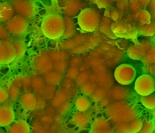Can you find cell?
Returning a JSON list of instances; mask_svg holds the SVG:
<instances>
[{
	"mask_svg": "<svg viewBox=\"0 0 155 133\" xmlns=\"http://www.w3.org/2000/svg\"><path fill=\"white\" fill-rule=\"evenodd\" d=\"M90 116L86 113V111L82 112L78 111V112H76L73 114L71 122L73 125L81 128L85 126L87 124L90 122Z\"/></svg>",
	"mask_w": 155,
	"mask_h": 133,
	"instance_id": "19",
	"label": "cell"
},
{
	"mask_svg": "<svg viewBox=\"0 0 155 133\" xmlns=\"http://www.w3.org/2000/svg\"><path fill=\"white\" fill-rule=\"evenodd\" d=\"M151 40L137 42L131 45L127 49V55L131 59L140 60L152 44Z\"/></svg>",
	"mask_w": 155,
	"mask_h": 133,
	"instance_id": "10",
	"label": "cell"
},
{
	"mask_svg": "<svg viewBox=\"0 0 155 133\" xmlns=\"http://www.w3.org/2000/svg\"><path fill=\"white\" fill-rule=\"evenodd\" d=\"M118 1L119 0H95V2L99 8H104L105 9L114 6Z\"/></svg>",
	"mask_w": 155,
	"mask_h": 133,
	"instance_id": "35",
	"label": "cell"
},
{
	"mask_svg": "<svg viewBox=\"0 0 155 133\" xmlns=\"http://www.w3.org/2000/svg\"><path fill=\"white\" fill-rule=\"evenodd\" d=\"M43 78L45 82L49 85H54L59 83L61 80V76L58 72L49 70L43 73Z\"/></svg>",
	"mask_w": 155,
	"mask_h": 133,
	"instance_id": "25",
	"label": "cell"
},
{
	"mask_svg": "<svg viewBox=\"0 0 155 133\" xmlns=\"http://www.w3.org/2000/svg\"><path fill=\"white\" fill-rule=\"evenodd\" d=\"M140 101L143 105L150 110L153 109L155 108V91L146 95V96H140Z\"/></svg>",
	"mask_w": 155,
	"mask_h": 133,
	"instance_id": "29",
	"label": "cell"
},
{
	"mask_svg": "<svg viewBox=\"0 0 155 133\" xmlns=\"http://www.w3.org/2000/svg\"><path fill=\"white\" fill-rule=\"evenodd\" d=\"M74 105L78 111L85 112L88 110L90 105V102L88 99L86 97L80 96L76 99Z\"/></svg>",
	"mask_w": 155,
	"mask_h": 133,
	"instance_id": "28",
	"label": "cell"
},
{
	"mask_svg": "<svg viewBox=\"0 0 155 133\" xmlns=\"http://www.w3.org/2000/svg\"><path fill=\"white\" fill-rule=\"evenodd\" d=\"M13 110L8 106H0V126H8L15 120Z\"/></svg>",
	"mask_w": 155,
	"mask_h": 133,
	"instance_id": "12",
	"label": "cell"
},
{
	"mask_svg": "<svg viewBox=\"0 0 155 133\" xmlns=\"http://www.w3.org/2000/svg\"><path fill=\"white\" fill-rule=\"evenodd\" d=\"M130 14H131L136 26L148 23L151 22V16L148 11L145 9H142L136 13Z\"/></svg>",
	"mask_w": 155,
	"mask_h": 133,
	"instance_id": "18",
	"label": "cell"
},
{
	"mask_svg": "<svg viewBox=\"0 0 155 133\" xmlns=\"http://www.w3.org/2000/svg\"><path fill=\"white\" fill-rule=\"evenodd\" d=\"M62 16L64 22V32L61 38L62 39H68L74 34L76 31L75 23L71 17L63 14Z\"/></svg>",
	"mask_w": 155,
	"mask_h": 133,
	"instance_id": "15",
	"label": "cell"
},
{
	"mask_svg": "<svg viewBox=\"0 0 155 133\" xmlns=\"http://www.w3.org/2000/svg\"><path fill=\"white\" fill-rule=\"evenodd\" d=\"M143 72L145 74L152 76L155 80V63L145 65L143 68Z\"/></svg>",
	"mask_w": 155,
	"mask_h": 133,
	"instance_id": "37",
	"label": "cell"
},
{
	"mask_svg": "<svg viewBox=\"0 0 155 133\" xmlns=\"http://www.w3.org/2000/svg\"><path fill=\"white\" fill-rule=\"evenodd\" d=\"M19 102L24 110H31L36 108V97L33 94L26 92L20 96Z\"/></svg>",
	"mask_w": 155,
	"mask_h": 133,
	"instance_id": "14",
	"label": "cell"
},
{
	"mask_svg": "<svg viewBox=\"0 0 155 133\" xmlns=\"http://www.w3.org/2000/svg\"><path fill=\"white\" fill-rule=\"evenodd\" d=\"M145 10L148 11L151 16V20L155 19V0H150L147 5L146 6Z\"/></svg>",
	"mask_w": 155,
	"mask_h": 133,
	"instance_id": "36",
	"label": "cell"
},
{
	"mask_svg": "<svg viewBox=\"0 0 155 133\" xmlns=\"http://www.w3.org/2000/svg\"><path fill=\"white\" fill-rule=\"evenodd\" d=\"M113 20L108 17L105 16H103L101 19L100 23L99 25V28L102 32L105 33L106 35L108 36L111 38H116L114 35L111 29V25Z\"/></svg>",
	"mask_w": 155,
	"mask_h": 133,
	"instance_id": "23",
	"label": "cell"
},
{
	"mask_svg": "<svg viewBox=\"0 0 155 133\" xmlns=\"http://www.w3.org/2000/svg\"><path fill=\"white\" fill-rule=\"evenodd\" d=\"M4 1H5V0H0V2H4Z\"/></svg>",
	"mask_w": 155,
	"mask_h": 133,
	"instance_id": "44",
	"label": "cell"
},
{
	"mask_svg": "<svg viewBox=\"0 0 155 133\" xmlns=\"http://www.w3.org/2000/svg\"><path fill=\"white\" fill-rule=\"evenodd\" d=\"M128 1V12L131 14L136 13L143 9L141 4L137 0Z\"/></svg>",
	"mask_w": 155,
	"mask_h": 133,
	"instance_id": "33",
	"label": "cell"
},
{
	"mask_svg": "<svg viewBox=\"0 0 155 133\" xmlns=\"http://www.w3.org/2000/svg\"><path fill=\"white\" fill-rule=\"evenodd\" d=\"M7 132L10 133H28L30 129L28 124L24 120H19L7 129Z\"/></svg>",
	"mask_w": 155,
	"mask_h": 133,
	"instance_id": "20",
	"label": "cell"
},
{
	"mask_svg": "<svg viewBox=\"0 0 155 133\" xmlns=\"http://www.w3.org/2000/svg\"><path fill=\"white\" fill-rule=\"evenodd\" d=\"M113 131L111 123L104 117H97L91 123L90 132H112Z\"/></svg>",
	"mask_w": 155,
	"mask_h": 133,
	"instance_id": "11",
	"label": "cell"
},
{
	"mask_svg": "<svg viewBox=\"0 0 155 133\" xmlns=\"http://www.w3.org/2000/svg\"><path fill=\"white\" fill-rule=\"evenodd\" d=\"M143 120L140 118H135L131 121L118 126L119 132H139Z\"/></svg>",
	"mask_w": 155,
	"mask_h": 133,
	"instance_id": "13",
	"label": "cell"
},
{
	"mask_svg": "<svg viewBox=\"0 0 155 133\" xmlns=\"http://www.w3.org/2000/svg\"><path fill=\"white\" fill-rule=\"evenodd\" d=\"M31 87L41 94L45 86V81L41 76H35L31 78Z\"/></svg>",
	"mask_w": 155,
	"mask_h": 133,
	"instance_id": "30",
	"label": "cell"
},
{
	"mask_svg": "<svg viewBox=\"0 0 155 133\" xmlns=\"http://www.w3.org/2000/svg\"><path fill=\"white\" fill-rule=\"evenodd\" d=\"M5 57V48L2 40H0V64H4Z\"/></svg>",
	"mask_w": 155,
	"mask_h": 133,
	"instance_id": "40",
	"label": "cell"
},
{
	"mask_svg": "<svg viewBox=\"0 0 155 133\" xmlns=\"http://www.w3.org/2000/svg\"><path fill=\"white\" fill-rule=\"evenodd\" d=\"M10 34L8 32L5 25L0 23V40H4L9 39Z\"/></svg>",
	"mask_w": 155,
	"mask_h": 133,
	"instance_id": "38",
	"label": "cell"
},
{
	"mask_svg": "<svg viewBox=\"0 0 155 133\" xmlns=\"http://www.w3.org/2000/svg\"><path fill=\"white\" fill-rule=\"evenodd\" d=\"M10 34L14 37H23L28 28V20L14 14L5 23Z\"/></svg>",
	"mask_w": 155,
	"mask_h": 133,
	"instance_id": "5",
	"label": "cell"
},
{
	"mask_svg": "<svg viewBox=\"0 0 155 133\" xmlns=\"http://www.w3.org/2000/svg\"><path fill=\"white\" fill-rule=\"evenodd\" d=\"M5 48V57L4 64H8L12 62L16 58V50L15 48L10 40L9 39L2 40Z\"/></svg>",
	"mask_w": 155,
	"mask_h": 133,
	"instance_id": "22",
	"label": "cell"
},
{
	"mask_svg": "<svg viewBox=\"0 0 155 133\" xmlns=\"http://www.w3.org/2000/svg\"><path fill=\"white\" fill-rule=\"evenodd\" d=\"M13 82L21 90H29L31 88V78L27 75H19L14 78Z\"/></svg>",
	"mask_w": 155,
	"mask_h": 133,
	"instance_id": "24",
	"label": "cell"
},
{
	"mask_svg": "<svg viewBox=\"0 0 155 133\" xmlns=\"http://www.w3.org/2000/svg\"><path fill=\"white\" fill-rule=\"evenodd\" d=\"M9 39L13 45L16 50L15 58H20L24 55L26 51V45L24 43L23 37H10Z\"/></svg>",
	"mask_w": 155,
	"mask_h": 133,
	"instance_id": "17",
	"label": "cell"
},
{
	"mask_svg": "<svg viewBox=\"0 0 155 133\" xmlns=\"http://www.w3.org/2000/svg\"><path fill=\"white\" fill-rule=\"evenodd\" d=\"M155 129V122L154 119H151V120H145L142 122V127L139 131V132L140 133H150L154 131Z\"/></svg>",
	"mask_w": 155,
	"mask_h": 133,
	"instance_id": "32",
	"label": "cell"
},
{
	"mask_svg": "<svg viewBox=\"0 0 155 133\" xmlns=\"http://www.w3.org/2000/svg\"><path fill=\"white\" fill-rule=\"evenodd\" d=\"M137 1H138L140 2V4H141V5H142L143 9H145V8L146 6L147 5L149 1H150V0H137Z\"/></svg>",
	"mask_w": 155,
	"mask_h": 133,
	"instance_id": "41",
	"label": "cell"
},
{
	"mask_svg": "<svg viewBox=\"0 0 155 133\" xmlns=\"http://www.w3.org/2000/svg\"><path fill=\"white\" fill-rule=\"evenodd\" d=\"M84 7V3L81 0H62L59 8L63 14L73 17L78 15Z\"/></svg>",
	"mask_w": 155,
	"mask_h": 133,
	"instance_id": "9",
	"label": "cell"
},
{
	"mask_svg": "<svg viewBox=\"0 0 155 133\" xmlns=\"http://www.w3.org/2000/svg\"><path fill=\"white\" fill-rule=\"evenodd\" d=\"M151 114L155 117V108L151 110Z\"/></svg>",
	"mask_w": 155,
	"mask_h": 133,
	"instance_id": "42",
	"label": "cell"
},
{
	"mask_svg": "<svg viewBox=\"0 0 155 133\" xmlns=\"http://www.w3.org/2000/svg\"><path fill=\"white\" fill-rule=\"evenodd\" d=\"M8 98L12 101H16L20 97L21 89L12 81L8 85Z\"/></svg>",
	"mask_w": 155,
	"mask_h": 133,
	"instance_id": "31",
	"label": "cell"
},
{
	"mask_svg": "<svg viewBox=\"0 0 155 133\" xmlns=\"http://www.w3.org/2000/svg\"><path fill=\"white\" fill-rule=\"evenodd\" d=\"M111 29L116 37L132 39L134 40V43L138 42L136 26L130 13L126 14L119 20L113 21Z\"/></svg>",
	"mask_w": 155,
	"mask_h": 133,
	"instance_id": "2",
	"label": "cell"
},
{
	"mask_svg": "<svg viewBox=\"0 0 155 133\" xmlns=\"http://www.w3.org/2000/svg\"><path fill=\"white\" fill-rule=\"evenodd\" d=\"M125 15V14H123L115 6L105 8V10L104 13V16L110 18L113 21L119 20Z\"/></svg>",
	"mask_w": 155,
	"mask_h": 133,
	"instance_id": "26",
	"label": "cell"
},
{
	"mask_svg": "<svg viewBox=\"0 0 155 133\" xmlns=\"http://www.w3.org/2000/svg\"><path fill=\"white\" fill-rule=\"evenodd\" d=\"M99 12L93 8L82 9L78 15V23L79 27L87 32H93L98 28L101 21Z\"/></svg>",
	"mask_w": 155,
	"mask_h": 133,
	"instance_id": "3",
	"label": "cell"
},
{
	"mask_svg": "<svg viewBox=\"0 0 155 133\" xmlns=\"http://www.w3.org/2000/svg\"><path fill=\"white\" fill-rule=\"evenodd\" d=\"M31 64L37 72L42 74L51 70L53 67L52 61L49 54L45 52L37 54L33 58Z\"/></svg>",
	"mask_w": 155,
	"mask_h": 133,
	"instance_id": "8",
	"label": "cell"
},
{
	"mask_svg": "<svg viewBox=\"0 0 155 133\" xmlns=\"http://www.w3.org/2000/svg\"><path fill=\"white\" fill-rule=\"evenodd\" d=\"M154 91H155V90H154Z\"/></svg>",
	"mask_w": 155,
	"mask_h": 133,
	"instance_id": "45",
	"label": "cell"
},
{
	"mask_svg": "<svg viewBox=\"0 0 155 133\" xmlns=\"http://www.w3.org/2000/svg\"><path fill=\"white\" fill-rule=\"evenodd\" d=\"M8 99V93L7 89L4 87H0V104L5 102Z\"/></svg>",
	"mask_w": 155,
	"mask_h": 133,
	"instance_id": "39",
	"label": "cell"
},
{
	"mask_svg": "<svg viewBox=\"0 0 155 133\" xmlns=\"http://www.w3.org/2000/svg\"><path fill=\"white\" fill-rule=\"evenodd\" d=\"M137 35L153 37L155 32V22L154 20H151L148 23H145L136 26Z\"/></svg>",
	"mask_w": 155,
	"mask_h": 133,
	"instance_id": "21",
	"label": "cell"
},
{
	"mask_svg": "<svg viewBox=\"0 0 155 133\" xmlns=\"http://www.w3.org/2000/svg\"><path fill=\"white\" fill-rule=\"evenodd\" d=\"M114 76L119 84L128 85L134 81L136 71L133 66L127 64H122L117 67L114 71Z\"/></svg>",
	"mask_w": 155,
	"mask_h": 133,
	"instance_id": "6",
	"label": "cell"
},
{
	"mask_svg": "<svg viewBox=\"0 0 155 133\" xmlns=\"http://www.w3.org/2000/svg\"><path fill=\"white\" fill-rule=\"evenodd\" d=\"M61 10L57 2L47 10L41 23V31L44 36L49 39L61 38L64 32V22L61 14Z\"/></svg>",
	"mask_w": 155,
	"mask_h": 133,
	"instance_id": "1",
	"label": "cell"
},
{
	"mask_svg": "<svg viewBox=\"0 0 155 133\" xmlns=\"http://www.w3.org/2000/svg\"><path fill=\"white\" fill-rule=\"evenodd\" d=\"M134 88L140 96L148 95L155 90V80L152 76L143 74L136 79Z\"/></svg>",
	"mask_w": 155,
	"mask_h": 133,
	"instance_id": "7",
	"label": "cell"
},
{
	"mask_svg": "<svg viewBox=\"0 0 155 133\" xmlns=\"http://www.w3.org/2000/svg\"><path fill=\"white\" fill-rule=\"evenodd\" d=\"M140 61L145 65L155 63V43H152Z\"/></svg>",
	"mask_w": 155,
	"mask_h": 133,
	"instance_id": "27",
	"label": "cell"
},
{
	"mask_svg": "<svg viewBox=\"0 0 155 133\" xmlns=\"http://www.w3.org/2000/svg\"><path fill=\"white\" fill-rule=\"evenodd\" d=\"M154 22H155V19H154ZM154 38H155V32H154V34L153 36L152 37V39H154Z\"/></svg>",
	"mask_w": 155,
	"mask_h": 133,
	"instance_id": "43",
	"label": "cell"
},
{
	"mask_svg": "<svg viewBox=\"0 0 155 133\" xmlns=\"http://www.w3.org/2000/svg\"><path fill=\"white\" fill-rule=\"evenodd\" d=\"M114 6L124 14L129 13L128 0H119L116 2Z\"/></svg>",
	"mask_w": 155,
	"mask_h": 133,
	"instance_id": "34",
	"label": "cell"
},
{
	"mask_svg": "<svg viewBox=\"0 0 155 133\" xmlns=\"http://www.w3.org/2000/svg\"><path fill=\"white\" fill-rule=\"evenodd\" d=\"M15 14L31 20L35 17L38 12L37 7L34 0H10Z\"/></svg>",
	"mask_w": 155,
	"mask_h": 133,
	"instance_id": "4",
	"label": "cell"
},
{
	"mask_svg": "<svg viewBox=\"0 0 155 133\" xmlns=\"http://www.w3.org/2000/svg\"><path fill=\"white\" fill-rule=\"evenodd\" d=\"M14 14L13 8L10 2H0V22H5Z\"/></svg>",
	"mask_w": 155,
	"mask_h": 133,
	"instance_id": "16",
	"label": "cell"
}]
</instances>
